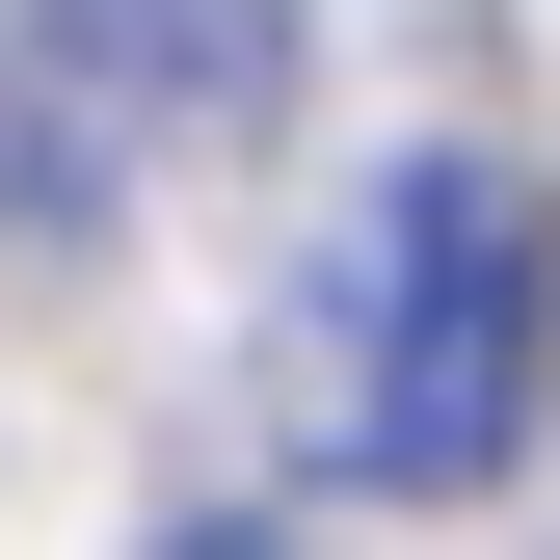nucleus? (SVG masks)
Segmentation results:
<instances>
[{"instance_id":"f03ea898","label":"nucleus","mask_w":560,"mask_h":560,"mask_svg":"<svg viewBox=\"0 0 560 560\" xmlns=\"http://www.w3.org/2000/svg\"><path fill=\"white\" fill-rule=\"evenodd\" d=\"M54 81H107V133L214 161V133L294 107V0H54Z\"/></svg>"},{"instance_id":"f257e3e1","label":"nucleus","mask_w":560,"mask_h":560,"mask_svg":"<svg viewBox=\"0 0 560 560\" xmlns=\"http://www.w3.org/2000/svg\"><path fill=\"white\" fill-rule=\"evenodd\" d=\"M560 400V214L534 161H400L374 214L320 241V454L347 480H508Z\"/></svg>"},{"instance_id":"7ed1b4c3","label":"nucleus","mask_w":560,"mask_h":560,"mask_svg":"<svg viewBox=\"0 0 560 560\" xmlns=\"http://www.w3.org/2000/svg\"><path fill=\"white\" fill-rule=\"evenodd\" d=\"M161 560H294V534H267V508H187V534H161Z\"/></svg>"}]
</instances>
